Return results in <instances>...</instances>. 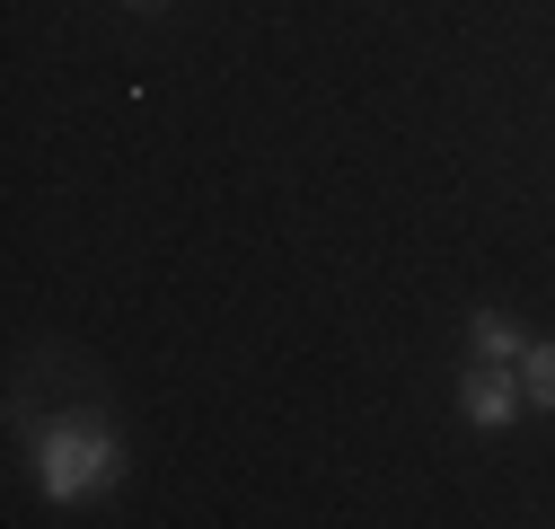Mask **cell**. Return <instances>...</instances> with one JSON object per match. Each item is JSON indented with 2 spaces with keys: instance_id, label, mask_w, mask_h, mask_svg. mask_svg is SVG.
<instances>
[{
  "instance_id": "3957f363",
  "label": "cell",
  "mask_w": 555,
  "mask_h": 529,
  "mask_svg": "<svg viewBox=\"0 0 555 529\" xmlns=\"http://www.w3.org/2000/svg\"><path fill=\"white\" fill-rule=\"evenodd\" d=\"M467 345H476V362H494V371H520V353H529V336H520L512 318H476Z\"/></svg>"
},
{
  "instance_id": "277c9868",
  "label": "cell",
  "mask_w": 555,
  "mask_h": 529,
  "mask_svg": "<svg viewBox=\"0 0 555 529\" xmlns=\"http://www.w3.org/2000/svg\"><path fill=\"white\" fill-rule=\"evenodd\" d=\"M520 379H529L538 407H555V345H529V353H520Z\"/></svg>"
},
{
  "instance_id": "5b68a950",
  "label": "cell",
  "mask_w": 555,
  "mask_h": 529,
  "mask_svg": "<svg viewBox=\"0 0 555 529\" xmlns=\"http://www.w3.org/2000/svg\"><path fill=\"white\" fill-rule=\"evenodd\" d=\"M142 10H151V0H142Z\"/></svg>"
},
{
  "instance_id": "7a4b0ae2",
  "label": "cell",
  "mask_w": 555,
  "mask_h": 529,
  "mask_svg": "<svg viewBox=\"0 0 555 529\" xmlns=\"http://www.w3.org/2000/svg\"><path fill=\"white\" fill-rule=\"evenodd\" d=\"M459 415H467L476 433H503V424L520 415V388H512V371L476 362V371H467V388H459Z\"/></svg>"
},
{
  "instance_id": "6da1fadb",
  "label": "cell",
  "mask_w": 555,
  "mask_h": 529,
  "mask_svg": "<svg viewBox=\"0 0 555 529\" xmlns=\"http://www.w3.org/2000/svg\"><path fill=\"white\" fill-rule=\"evenodd\" d=\"M36 477L53 503H89L124 477V441L98 424V415H72V424H44L36 433Z\"/></svg>"
}]
</instances>
